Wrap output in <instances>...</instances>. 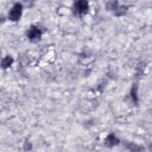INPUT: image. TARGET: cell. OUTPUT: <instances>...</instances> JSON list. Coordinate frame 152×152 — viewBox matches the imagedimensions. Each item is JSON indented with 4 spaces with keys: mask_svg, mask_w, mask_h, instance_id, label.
I'll list each match as a JSON object with an SVG mask.
<instances>
[{
    "mask_svg": "<svg viewBox=\"0 0 152 152\" xmlns=\"http://www.w3.org/2000/svg\"><path fill=\"white\" fill-rule=\"evenodd\" d=\"M89 6L87 1L80 0L76 1L72 7L73 13L78 17H81L87 13Z\"/></svg>",
    "mask_w": 152,
    "mask_h": 152,
    "instance_id": "1",
    "label": "cell"
},
{
    "mask_svg": "<svg viewBox=\"0 0 152 152\" xmlns=\"http://www.w3.org/2000/svg\"><path fill=\"white\" fill-rule=\"evenodd\" d=\"M42 34V31L37 27L33 25L31 26L26 32L27 37L30 40V41L33 43L39 42L41 39Z\"/></svg>",
    "mask_w": 152,
    "mask_h": 152,
    "instance_id": "2",
    "label": "cell"
},
{
    "mask_svg": "<svg viewBox=\"0 0 152 152\" xmlns=\"http://www.w3.org/2000/svg\"><path fill=\"white\" fill-rule=\"evenodd\" d=\"M118 2L110 1L106 4V9L108 10H116L117 9Z\"/></svg>",
    "mask_w": 152,
    "mask_h": 152,
    "instance_id": "7",
    "label": "cell"
},
{
    "mask_svg": "<svg viewBox=\"0 0 152 152\" xmlns=\"http://www.w3.org/2000/svg\"><path fill=\"white\" fill-rule=\"evenodd\" d=\"M119 140L113 134H109L104 140V144L108 147H111L118 144Z\"/></svg>",
    "mask_w": 152,
    "mask_h": 152,
    "instance_id": "4",
    "label": "cell"
},
{
    "mask_svg": "<svg viewBox=\"0 0 152 152\" xmlns=\"http://www.w3.org/2000/svg\"><path fill=\"white\" fill-rule=\"evenodd\" d=\"M13 62V59L10 56H7L5 57L1 62V67L4 69H7L10 67Z\"/></svg>",
    "mask_w": 152,
    "mask_h": 152,
    "instance_id": "5",
    "label": "cell"
},
{
    "mask_svg": "<svg viewBox=\"0 0 152 152\" xmlns=\"http://www.w3.org/2000/svg\"><path fill=\"white\" fill-rule=\"evenodd\" d=\"M23 11V5L17 2L15 3L13 7L11 8L9 14L8 18L12 21H17L20 20Z\"/></svg>",
    "mask_w": 152,
    "mask_h": 152,
    "instance_id": "3",
    "label": "cell"
},
{
    "mask_svg": "<svg viewBox=\"0 0 152 152\" xmlns=\"http://www.w3.org/2000/svg\"><path fill=\"white\" fill-rule=\"evenodd\" d=\"M131 96L132 99V101L135 104H137L138 97H137V86L135 84H134L131 90Z\"/></svg>",
    "mask_w": 152,
    "mask_h": 152,
    "instance_id": "6",
    "label": "cell"
}]
</instances>
